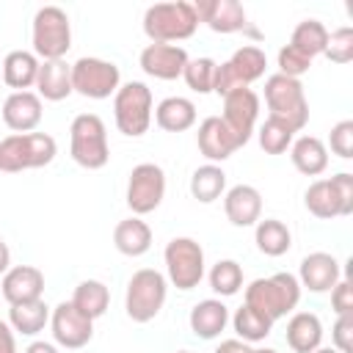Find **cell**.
I'll return each instance as SVG.
<instances>
[{"mask_svg": "<svg viewBox=\"0 0 353 353\" xmlns=\"http://www.w3.org/2000/svg\"><path fill=\"white\" fill-rule=\"evenodd\" d=\"M298 301H301V284L292 273H273L245 287V303L262 312L268 320L284 317L298 306Z\"/></svg>", "mask_w": 353, "mask_h": 353, "instance_id": "obj_1", "label": "cell"}, {"mask_svg": "<svg viewBox=\"0 0 353 353\" xmlns=\"http://www.w3.org/2000/svg\"><path fill=\"white\" fill-rule=\"evenodd\" d=\"M199 28L193 3H157L149 6L143 14V33L152 39V44H171L190 39Z\"/></svg>", "mask_w": 353, "mask_h": 353, "instance_id": "obj_2", "label": "cell"}, {"mask_svg": "<svg viewBox=\"0 0 353 353\" xmlns=\"http://www.w3.org/2000/svg\"><path fill=\"white\" fill-rule=\"evenodd\" d=\"M69 152H72V160L88 171H97L110 160L105 121L97 113L74 116L69 127Z\"/></svg>", "mask_w": 353, "mask_h": 353, "instance_id": "obj_3", "label": "cell"}, {"mask_svg": "<svg viewBox=\"0 0 353 353\" xmlns=\"http://www.w3.org/2000/svg\"><path fill=\"white\" fill-rule=\"evenodd\" d=\"M265 99L270 108V116L292 127L295 132L306 127L309 121V102L303 94L301 80L284 77V74H270L265 80Z\"/></svg>", "mask_w": 353, "mask_h": 353, "instance_id": "obj_4", "label": "cell"}, {"mask_svg": "<svg viewBox=\"0 0 353 353\" xmlns=\"http://www.w3.org/2000/svg\"><path fill=\"white\" fill-rule=\"evenodd\" d=\"M72 47L69 17L58 6H44L33 17V52L44 61H61Z\"/></svg>", "mask_w": 353, "mask_h": 353, "instance_id": "obj_5", "label": "cell"}, {"mask_svg": "<svg viewBox=\"0 0 353 353\" xmlns=\"http://www.w3.org/2000/svg\"><path fill=\"white\" fill-rule=\"evenodd\" d=\"M113 116L119 132L130 138L143 135L152 124V91L138 80L124 83L113 97Z\"/></svg>", "mask_w": 353, "mask_h": 353, "instance_id": "obj_6", "label": "cell"}, {"mask_svg": "<svg viewBox=\"0 0 353 353\" xmlns=\"http://www.w3.org/2000/svg\"><path fill=\"white\" fill-rule=\"evenodd\" d=\"M163 303H165V276L152 268L132 273V279L127 284V301H124L130 320L149 323L160 314Z\"/></svg>", "mask_w": 353, "mask_h": 353, "instance_id": "obj_7", "label": "cell"}, {"mask_svg": "<svg viewBox=\"0 0 353 353\" xmlns=\"http://www.w3.org/2000/svg\"><path fill=\"white\" fill-rule=\"evenodd\" d=\"M165 270L176 290L199 287L204 276V251L190 237H174L165 245Z\"/></svg>", "mask_w": 353, "mask_h": 353, "instance_id": "obj_8", "label": "cell"}, {"mask_svg": "<svg viewBox=\"0 0 353 353\" xmlns=\"http://www.w3.org/2000/svg\"><path fill=\"white\" fill-rule=\"evenodd\" d=\"M119 66L102 58H80L72 63V91L88 99H105L119 91Z\"/></svg>", "mask_w": 353, "mask_h": 353, "instance_id": "obj_9", "label": "cell"}, {"mask_svg": "<svg viewBox=\"0 0 353 353\" xmlns=\"http://www.w3.org/2000/svg\"><path fill=\"white\" fill-rule=\"evenodd\" d=\"M165 196V174L154 163H141L132 168L127 182V204L135 215H146L160 207Z\"/></svg>", "mask_w": 353, "mask_h": 353, "instance_id": "obj_10", "label": "cell"}, {"mask_svg": "<svg viewBox=\"0 0 353 353\" xmlns=\"http://www.w3.org/2000/svg\"><path fill=\"white\" fill-rule=\"evenodd\" d=\"M256 116H259V97L248 85L223 97V116L221 119L234 132V138L240 141V146L248 143V138L254 132V124H256Z\"/></svg>", "mask_w": 353, "mask_h": 353, "instance_id": "obj_11", "label": "cell"}, {"mask_svg": "<svg viewBox=\"0 0 353 353\" xmlns=\"http://www.w3.org/2000/svg\"><path fill=\"white\" fill-rule=\"evenodd\" d=\"M50 323H52L55 342L61 347H69V350L88 345V339L94 336V320H88L80 309H74L72 301L69 303L66 301L58 303L55 312H52V317H50Z\"/></svg>", "mask_w": 353, "mask_h": 353, "instance_id": "obj_12", "label": "cell"}, {"mask_svg": "<svg viewBox=\"0 0 353 353\" xmlns=\"http://www.w3.org/2000/svg\"><path fill=\"white\" fill-rule=\"evenodd\" d=\"M199 152L210 160V163H218V160H226L232 157L237 149H240V141L234 138V132L226 127V121L221 116H207L201 124H199Z\"/></svg>", "mask_w": 353, "mask_h": 353, "instance_id": "obj_13", "label": "cell"}, {"mask_svg": "<svg viewBox=\"0 0 353 353\" xmlns=\"http://www.w3.org/2000/svg\"><path fill=\"white\" fill-rule=\"evenodd\" d=\"M188 61V52L176 44H149L141 52V69L157 80H176Z\"/></svg>", "mask_w": 353, "mask_h": 353, "instance_id": "obj_14", "label": "cell"}, {"mask_svg": "<svg viewBox=\"0 0 353 353\" xmlns=\"http://www.w3.org/2000/svg\"><path fill=\"white\" fill-rule=\"evenodd\" d=\"M196 19L210 25L215 33H234L245 28V8L237 0H199L193 3Z\"/></svg>", "mask_w": 353, "mask_h": 353, "instance_id": "obj_15", "label": "cell"}, {"mask_svg": "<svg viewBox=\"0 0 353 353\" xmlns=\"http://www.w3.org/2000/svg\"><path fill=\"white\" fill-rule=\"evenodd\" d=\"M0 292L8 303H25V301H39L44 292V273L33 265H17L6 270Z\"/></svg>", "mask_w": 353, "mask_h": 353, "instance_id": "obj_16", "label": "cell"}, {"mask_svg": "<svg viewBox=\"0 0 353 353\" xmlns=\"http://www.w3.org/2000/svg\"><path fill=\"white\" fill-rule=\"evenodd\" d=\"M3 121L19 135L36 130L41 121V97L33 91H14L3 102Z\"/></svg>", "mask_w": 353, "mask_h": 353, "instance_id": "obj_17", "label": "cell"}, {"mask_svg": "<svg viewBox=\"0 0 353 353\" xmlns=\"http://www.w3.org/2000/svg\"><path fill=\"white\" fill-rule=\"evenodd\" d=\"M223 210L234 226H254L262 215V196L254 185H234L223 196Z\"/></svg>", "mask_w": 353, "mask_h": 353, "instance_id": "obj_18", "label": "cell"}, {"mask_svg": "<svg viewBox=\"0 0 353 353\" xmlns=\"http://www.w3.org/2000/svg\"><path fill=\"white\" fill-rule=\"evenodd\" d=\"M339 281V262L325 254V251H314L309 256H303L301 262V281L303 287H309L312 292H325Z\"/></svg>", "mask_w": 353, "mask_h": 353, "instance_id": "obj_19", "label": "cell"}, {"mask_svg": "<svg viewBox=\"0 0 353 353\" xmlns=\"http://www.w3.org/2000/svg\"><path fill=\"white\" fill-rule=\"evenodd\" d=\"M36 88H39V97H44L50 102L66 99L72 94V66H66L63 61H44V63H39Z\"/></svg>", "mask_w": 353, "mask_h": 353, "instance_id": "obj_20", "label": "cell"}, {"mask_svg": "<svg viewBox=\"0 0 353 353\" xmlns=\"http://www.w3.org/2000/svg\"><path fill=\"white\" fill-rule=\"evenodd\" d=\"M320 339H323V325L317 320V314L312 312H298L290 317L287 323V345L295 350V353H312L320 347Z\"/></svg>", "mask_w": 353, "mask_h": 353, "instance_id": "obj_21", "label": "cell"}, {"mask_svg": "<svg viewBox=\"0 0 353 353\" xmlns=\"http://www.w3.org/2000/svg\"><path fill=\"white\" fill-rule=\"evenodd\" d=\"M154 121L165 132H182L196 124V105L185 97H165L154 108Z\"/></svg>", "mask_w": 353, "mask_h": 353, "instance_id": "obj_22", "label": "cell"}, {"mask_svg": "<svg viewBox=\"0 0 353 353\" xmlns=\"http://www.w3.org/2000/svg\"><path fill=\"white\" fill-rule=\"evenodd\" d=\"M290 157H292V165H295L301 174H306V176H317V174H323V171L328 168V149H325V143H323L320 138H314V135L298 138V141L292 143Z\"/></svg>", "mask_w": 353, "mask_h": 353, "instance_id": "obj_23", "label": "cell"}, {"mask_svg": "<svg viewBox=\"0 0 353 353\" xmlns=\"http://www.w3.org/2000/svg\"><path fill=\"white\" fill-rule=\"evenodd\" d=\"M226 323H229V309H226L221 301H215V298L201 301V303H196V306L190 309V328H193V334L201 336V339L218 336V334L226 328Z\"/></svg>", "mask_w": 353, "mask_h": 353, "instance_id": "obj_24", "label": "cell"}, {"mask_svg": "<svg viewBox=\"0 0 353 353\" xmlns=\"http://www.w3.org/2000/svg\"><path fill=\"white\" fill-rule=\"evenodd\" d=\"M113 243L124 256H141L152 245V229L141 218L119 221L113 229Z\"/></svg>", "mask_w": 353, "mask_h": 353, "instance_id": "obj_25", "label": "cell"}, {"mask_svg": "<svg viewBox=\"0 0 353 353\" xmlns=\"http://www.w3.org/2000/svg\"><path fill=\"white\" fill-rule=\"evenodd\" d=\"M36 74H39V61L33 52H25V50H14L6 55L3 61V80L17 88V91H25L28 85H36Z\"/></svg>", "mask_w": 353, "mask_h": 353, "instance_id": "obj_26", "label": "cell"}, {"mask_svg": "<svg viewBox=\"0 0 353 353\" xmlns=\"http://www.w3.org/2000/svg\"><path fill=\"white\" fill-rule=\"evenodd\" d=\"M8 320H11L14 331H19L25 336H33V334L44 331V325L50 323V309L41 298L39 301H25V303H11Z\"/></svg>", "mask_w": 353, "mask_h": 353, "instance_id": "obj_27", "label": "cell"}, {"mask_svg": "<svg viewBox=\"0 0 353 353\" xmlns=\"http://www.w3.org/2000/svg\"><path fill=\"white\" fill-rule=\"evenodd\" d=\"M306 210L317 218H339L342 215V204H339V196L331 185V179H317L306 188Z\"/></svg>", "mask_w": 353, "mask_h": 353, "instance_id": "obj_28", "label": "cell"}, {"mask_svg": "<svg viewBox=\"0 0 353 353\" xmlns=\"http://www.w3.org/2000/svg\"><path fill=\"white\" fill-rule=\"evenodd\" d=\"M108 301H110V292H108V287H105L102 281H97V279L80 281L77 290H74V295H72L74 309H80L88 320L102 317L105 309H108Z\"/></svg>", "mask_w": 353, "mask_h": 353, "instance_id": "obj_29", "label": "cell"}, {"mask_svg": "<svg viewBox=\"0 0 353 353\" xmlns=\"http://www.w3.org/2000/svg\"><path fill=\"white\" fill-rule=\"evenodd\" d=\"M223 188H226V174H223V168L215 165V163H207V165L196 168L193 176H190V193H193V199H199L201 204L215 201V199L223 193Z\"/></svg>", "mask_w": 353, "mask_h": 353, "instance_id": "obj_30", "label": "cell"}, {"mask_svg": "<svg viewBox=\"0 0 353 353\" xmlns=\"http://www.w3.org/2000/svg\"><path fill=\"white\" fill-rule=\"evenodd\" d=\"M292 245V234L290 229L276 221V218H265V221H256V248L268 256H281L287 254Z\"/></svg>", "mask_w": 353, "mask_h": 353, "instance_id": "obj_31", "label": "cell"}, {"mask_svg": "<svg viewBox=\"0 0 353 353\" xmlns=\"http://www.w3.org/2000/svg\"><path fill=\"white\" fill-rule=\"evenodd\" d=\"M229 66H232V72L237 74V80H240L243 85H248V83H254V80H259V77L265 74L268 58H265V52H262L259 47L245 44V47L234 50V55L229 58Z\"/></svg>", "mask_w": 353, "mask_h": 353, "instance_id": "obj_32", "label": "cell"}, {"mask_svg": "<svg viewBox=\"0 0 353 353\" xmlns=\"http://www.w3.org/2000/svg\"><path fill=\"white\" fill-rule=\"evenodd\" d=\"M325 41H328V30H325V25L317 22V19H303V22H298V28L292 30V39H290V44H292L295 50H301L303 55H309V58L320 55V52L325 50Z\"/></svg>", "mask_w": 353, "mask_h": 353, "instance_id": "obj_33", "label": "cell"}, {"mask_svg": "<svg viewBox=\"0 0 353 353\" xmlns=\"http://www.w3.org/2000/svg\"><path fill=\"white\" fill-rule=\"evenodd\" d=\"M270 325L273 320H268L262 312L251 309L248 303H243L237 312H234V331L243 336V342H259L270 334Z\"/></svg>", "mask_w": 353, "mask_h": 353, "instance_id": "obj_34", "label": "cell"}, {"mask_svg": "<svg viewBox=\"0 0 353 353\" xmlns=\"http://www.w3.org/2000/svg\"><path fill=\"white\" fill-rule=\"evenodd\" d=\"M292 135H295L292 127H287L284 121L268 116L265 124L259 127V146H262L268 154H281V152H287V146L292 143Z\"/></svg>", "mask_w": 353, "mask_h": 353, "instance_id": "obj_35", "label": "cell"}, {"mask_svg": "<svg viewBox=\"0 0 353 353\" xmlns=\"http://www.w3.org/2000/svg\"><path fill=\"white\" fill-rule=\"evenodd\" d=\"M210 287L218 295H234L243 287V268L234 259H221L210 270Z\"/></svg>", "mask_w": 353, "mask_h": 353, "instance_id": "obj_36", "label": "cell"}, {"mask_svg": "<svg viewBox=\"0 0 353 353\" xmlns=\"http://www.w3.org/2000/svg\"><path fill=\"white\" fill-rule=\"evenodd\" d=\"M30 168L28 165V149H25V135H8L0 141V171H8V174H17V171H25Z\"/></svg>", "mask_w": 353, "mask_h": 353, "instance_id": "obj_37", "label": "cell"}, {"mask_svg": "<svg viewBox=\"0 0 353 353\" xmlns=\"http://www.w3.org/2000/svg\"><path fill=\"white\" fill-rule=\"evenodd\" d=\"M215 66H218V63H215L212 58H193V61H188L182 77H185V83H188L193 91L210 94V91H212V80H215Z\"/></svg>", "mask_w": 353, "mask_h": 353, "instance_id": "obj_38", "label": "cell"}, {"mask_svg": "<svg viewBox=\"0 0 353 353\" xmlns=\"http://www.w3.org/2000/svg\"><path fill=\"white\" fill-rule=\"evenodd\" d=\"M25 149H28V165L41 168L52 163L58 146H55V138L47 132H25Z\"/></svg>", "mask_w": 353, "mask_h": 353, "instance_id": "obj_39", "label": "cell"}, {"mask_svg": "<svg viewBox=\"0 0 353 353\" xmlns=\"http://www.w3.org/2000/svg\"><path fill=\"white\" fill-rule=\"evenodd\" d=\"M323 55L334 63H347L353 61V30L350 28H339L334 33H328V41H325V50Z\"/></svg>", "mask_w": 353, "mask_h": 353, "instance_id": "obj_40", "label": "cell"}, {"mask_svg": "<svg viewBox=\"0 0 353 353\" xmlns=\"http://www.w3.org/2000/svg\"><path fill=\"white\" fill-rule=\"evenodd\" d=\"M309 66H312V58L303 55L301 50H295L292 44H287V47L279 50V74L298 80L303 72H309Z\"/></svg>", "mask_w": 353, "mask_h": 353, "instance_id": "obj_41", "label": "cell"}, {"mask_svg": "<svg viewBox=\"0 0 353 353\" xmlns=\"http://www.w3.org/2000/svg\"><path fill=\"white\" fill-rule=\"evenodd\" d=\"M331 152L339 154L342 160L353 157V121L350 119L331 127Z\"/></svg>", "mask_w": 353, "mask_h": 353, "instance_id": "obj_42", "label": "cell"}, {"mask_svg": "<svg viewBox=\"0 0 353 353\" xmlns=\"http://www.w3.org/2000/svg\"><path fill=\"white\" fill-rule=\"evenodd\" d=\"M331 336H334V345L339 353H353V312L336 317Z\"/></svg>", "mask_w": 353, "mask_h": 353, "instance_id": "obj_43", "label": "cell"}, {"mask_svg": "<svg viewBox=\"0 0 353 353\" xmlns=\"http://www.w3.org/2000/svg\"><path fill=\"white\" fill-rule=\"evenodd\" d=\"M331 185L339 196V204H342V215H350L353 212V174L342 171L336 176H331Z\"/></svg>", "mask_w": 353, "mask_h": 353, "instance_id": "obj_44", "label": "cell"}, {"mask_svg": "<svg viewBox=\"0 0 353 353\" xmlns=\"http://www.w3.org/2000/svg\"><path fill=\"white\" fill-rule=\"evenodd\" d=\"M331 306H334L336 314L353 312V284L347 279H342V281H336L331 287Z\"/></svg>", "mask_w": 353, "mask_h": 353, "instance_id": "obj_45", "label": "cell"}, {"mask_svg": "<svg viewBox=\"0 0 353 353\" xmlns=\"http://www.w3.org/2000/svg\"><path fill=\"white\" fill-rule=\"evenodd\" d=\"M0 353H17L14 334H11L8 323H3V320H0Z\"/></svg>", "mask_w": 353, "mask_h": 353, "instance_id": "obj_46", "label": "cell"}, {"mask_svg": "<svg viewBox=\"0 0 353 353\" xmlns=\"http://www.w3.org/2000/svg\"><path fill=\"white\" fill-rule=\"evenodd\" d=\"M215 353H251V347L245 342H240V339H226V342H221L215 347Z\"/></svg>", "mask_w": 353, "mask_h": 353, "instance_id": "obj_47", "label": "cell"}, {"mask_svg": "<svg viewBox=\"0 0 353 353\" xmlns=\"http://www.w3.org/2000/svg\"><path fill=\"white\" fill-rule=\"evenodd\" d=\"M8 265H11V251H8V245H6V240L0 237V273L6 276V270H8Z\"/></svg>", "mask_w": 353, "mask_h": 353, "instance_id": "obj_48", "label": "cell"}, {"mask_svg": "<svg viewBox=\"0 0 353 353\" xmlns=\"http://www.w3.org/2000/svg\"><path fill=\"white\" fill-rule=\"evenodd\" d=\"M25 353H58V347L50 342H33V345H28Z\"/></svg>", "mask_w": 353, "mask_h": 353, "instance_id": "obj_49", "label": "cell"}, {"mask_svg": "<svg viewBox=\"0 0 353 353\" xmlns=\"http://www.w3.org/2000/svg\"><path fill=\"white\" fill-rule=\"evenodd\" d=\"M312 353H339V350H331V347H317V350H312Z\"/></svg>", "mask_w": 353, "mask_h": 353, "instance_id": "obj_50", "label": "cell"}, {"mask_svg": "<svg viewBox=\"0 0 353 353\" xmlns=\"http://www.w3.org/2000/svg\"><path fill=\"white\" fill-rule=\"evenodd\" d=\"M251 353H276V350H270V347H262V350H251Z\"/></svg>", "mask_w": 353, "mask_h": 353, "instance_id": "obj_51", "label": "cell"}, {"mask_svg": "<svg viewBox=\"0 0 353 353\" xmlns=\"http://www.w3.org/2000/svg\"><path fill=\"white\" fill-rule=\"evenodd\" d=\"M176 353H188V350H176Z\"/></svg>", "mask_w": 353, "mask_h": 353, "instance_id": "obj_52", "label": "cell"}]
</instances>
